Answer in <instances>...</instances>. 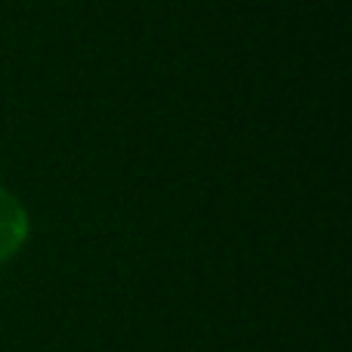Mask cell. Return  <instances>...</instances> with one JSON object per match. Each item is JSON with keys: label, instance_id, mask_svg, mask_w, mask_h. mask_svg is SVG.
Segmentation results:
<instances>
[{"label": "cell", "instance_id": "1", "mask_svg": "<svg viewBox=\"0 0 352 352\" xmlns=\"http://www.w3.org/2000/svg\"><path fill=\"white\" fill-rule=\"evenodd\" d=\"M31 235V217L25 204L0 186V263L12 260Z\"/></svg>", "mask_w": 352, "mask_h": 352}]
</instances>
